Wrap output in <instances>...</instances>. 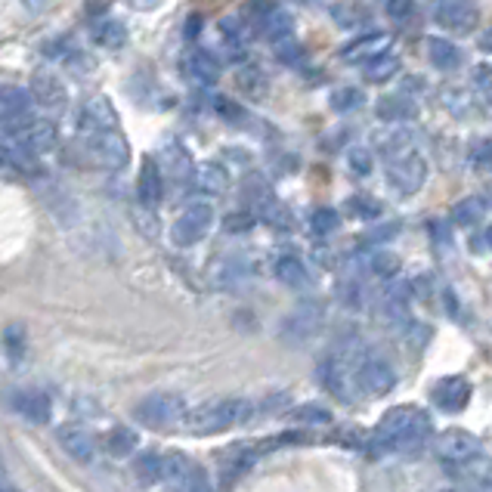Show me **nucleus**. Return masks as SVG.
Here are the masks:
<instances>
[{
    "label": "nucleus",
    "mask_w": 492,
    "mask_h": 492,
    "mask_svg": "<svg viewBox=\"0 0 492 492\" xmlns=\"http://www.w3.org/2000/svg\"><path fill=\"white\" fill-rule=\"evenodd\" d=\"M397 71H399V60H397V56L387 53V56H381V60L368 62L362 75H366L368 84H384V81H391V77L397 75Z\"/></svg>",
    "instance_id": "e433bc0d"
},
{
    "label": "nucleus",
    "mask_w": 492,
    "mask_h": 492,
    "mask_svg": "<svg viewBox=\"0 0 492 492\" xmlns=\"http://www.w3.org/2000/svg\"><path fill=\"white\" fill-rule=\"evenodd\" d=\"M276 279H279L282 285H288V288H294V291H303V288H310L313 276H310L307 263H303L301 257L285 254V257L276 261Z\"/></svg>",
    "instance_id": "c85d7f7f"
},
{
    "label": "nucleus",
    "mask_w": 492,
    "mask_h": 492,
    "mask_svg": "<svg viewBox=\"0 0 492 492\" xmlns=\"http://www.w3.org/2000/svg\"><path fill=\"white\" fill-rule=\"evenodd\" d=\"M384 10H387V16H391L393 22H406V19H409L412 12H415V6L406 4V0H393V4H387Z\"/></svg>",
    "instance_id": "de8ad7c7"
},
{
    "label": "nucleus",
    "mask_w": 492,
    "mask_h": 492,
    "mask_svg": "<svg viewBox=\"0 0 492 492\" xmlns=\"http://www.w3.org/2000/svg\"><path fill=\"white\" fill-rule=\"evenodd\" d=\"M347 211L356 214L359 220H375L381 214V205L375 202V198H368V196H353L351 202H347Z\"/></svg>",
    "instance_id": "c03bdc74"
},
{
    "label": "nucleus",
    "mask_w": 492,
    "mask_h": 492,
    "mask_svg": "<svg viewBox=\"0 0 492 492\" xmlns=\"http://www.w3.org/2000/svg\"><path fill=\"white\" fill-rule=\"evenodd\" d=\"M468 399H471V384L464 378H458V375L433 384V403L443 412H462L468 406Z\"/></svg>",
    "instance_id": "4be33fe9"
},
{
    "label": "nucleus",
    "mask_w": 492,
    "mask_h": 492,
    "mask_svg": "<svg viewBox=\"0 0 492 492\" xmlns=\"http://www.w3.org/2000/svg\"><path fill=\"white\" fill-rule=\"evenodd\" d=\"M437 456L449 464H468L474 458H480V440L474 433L462 431V427H449L437 437Z\"/></svg>",
    "instance_id": "f8f14e48"
},
{
    "label": "nucleus",
    "mask_w": 492,
    "mask_h": 492,
    "mask_svg": "<svg viewBox=\"0 0 492 492\" xmlns=\"http://www.w3.org/2000/svg\"><path fill=\"white\" fill-rule=\"evenodd\" d=\"M198 464L183 452H167L161 456V487L171 492H190L192 477H196Z\"/></svg>",
    "instance_id": "2eb2a0df"
},
{
    "label": "nucleus",
    "mask_w": 492,
    "mask_h": 492,
    "mask_svg": "<svg viewBox=\"0 0 492 492\" xmlns=\"http://www.w3.org/2000/svg\"><path fill=\"white\" fill-rule=\"evenodd\" d=\"M368 267H372V273L381 276V279H393V276L399 273V257L393 254V251H381V254H375L372 261H368Z\"/></svg>",
    "instance_id": "ea45409f"
},
{
    "label": "nucleus",
    "mask_w": 492,
    "mask_h": 492,
    "mask_svg": "<svg viewBox=\"0 0 492 492\" xmlns=\"http://www.w3.org/2000/svg\"><path fill=\"white\" fill-rule=\"evenodd\" d=\"M12 140H19L25 149H28V152H35L37 158H41L44 152H53L56 149V142H60V131H56V125L50 118H35L22 133H16Z\"/></svg>",
    "instance_id": "aec40b11"
},
{
    "label": "nucleus",
    "mask_w": 492,
    "mask_h": 492,
    "mask_svg": "<svg viewBox=\"0 0 492 492\" xmlns=\"http://www.w3.org/2000/svg\"><path fill=\"white\" fill-rule=\"evenodd\" d=\"M84 152L93 165L106 167V171H121L131 161V146L121 137V131L115 133H100V137H84L81 140Z\"/></svg>",
    "instance_id": "423d86ee"
},
{
    "label": "nucleus",
    "mask_w": 492,
    "mask_h": 492,
    "mask_svg": "<svg viewBox=\"0 0 492 492\" xmlns=\"http://www.w3.org/2000/svg\"><path fill=\"white\" fill-rule=\"evenodd\" d=\"M409 133L403 131V127H391V131H384V133H378L375 137V142H378V149L387 155V158H399V155H409L412 149H409Z\"/></svg>",
    "instance_id": "72a5a7b5"
},
{
    "label": "nucleus",
    "mask_w": 492,
    "mask_h": 492,
    "mask_svg": "<svg viewBox=\"0 0 492 492\" xmlns=\"http://www.w3.org/2000/svg\"><path fill=\"white\" fill-rule=\"evenodd\" d=\"M251 226H254V220H251V214H230L226 217V223H223V230H230V232H248Z\"/></svg>",
    "instance_id": "09e8293b"
},
{
    "label": "nucleus",
    "mask_w": 492,
    "mask_h": 492,
    "mask_svg": "<svg viewBox=\"0 0 492 492\" xmlns=\"http://www.w3.org/2000/svg\"><path fill=\"white\" fill-rule=\"evenodd\" d=\"M90 37L106 50H121L127 44V28L121 19L102 16V19H93V22H90Z\"/></svg>",
    "instance_id": "a878e982"
},
{
    "label": "nucleus",
    "mask_w": 492,
    "mask_h": 492,
    "mask_svg": "<svg viewBox=\"0 0 492 492\" xmlns=\"http://www.w3.org/2000/svg\"><path fill=\"white\" fill-rule=\"evenodd\" d=\"M347 165H351L353 177H368L372 173V152L366 146H353L347 152Z\"/></svg>",
    "instance_id": "79ce46f5"
},
{
    "label": "nucleus",
    "mask_w": 492,
    "mask_h": 492,
    "mask_svg": "<svg viewBox=\"0 0 492 492\" xmlns=\"http://www.w3.org/2000/svg\"><path fill=\"white\" fill-rule=\"evenodd\" d=\"M248 12L254 16V25L263 31V35L270 37L273 44H291V37H294V19L288 16V12L282 10V6L276 4H254L248 6Z\"/></svg>",
    "instance_id": "ddd939ff"
},
{
    "label": "nucleus",
    "mask_w": 492,
    "mask_h": 492,
    "mask_svg": "<svg viewBox=\"0 0 492 492\" xmlns=\"http://www.w3.org/2000/svg\"><path fill=\"white\" fill-rule=\"evenodd\" d=\"M161 161H165L161 171H171V180H177V183H186V180L196 177V165H192L186 146H180L177 140L165 142V149H161Z\"/></svg>",
    "instance_id": "393cba45"
},
{
    "label": "nucleus",
    "mask_w": 492,
    "mask_h": 492,
    "mask_svg": "<svg viewBox=\"0 0 492 492\" xmlns=\"http://www.w3.org/2000/svg\"><path fill=\"white\" fill-rule=\"evenodd\" d=\"M183 71H186V77L196 84V87H211V84L217 81V75H220L214 56L205 53V50H196V47L183 56Z\"/></svg>",
    "instance_id": "b1692460"
},
{
    "label": "nucleus",
    "mask_w": 492,
    "mask_h": 492,
    "mask_svg": "<svg viewBox=\"0 0 492 492\" xmlns=\"http://www.w3.org/2000/svg\"><path fill=\"white\" fill-rule=\"evenodd\" d=\"M415 102L409 100L406 93H397V96H381L378 106H375V115H378L381 121H387L391 127H399L403 121L415 118Z\"/></svg>",
    "instance_id": "bb28decb"
},
{
    "label": "nucleus",
    "mask_w": 492,
    "mask_h": 492,
    "mask_svg": "<svg viewBox=\"0 0 492 492\" xmlns=\"http://www.w3.org/2000/svg\"><path fill=\"white\" fill-rule=\"evenodd\" d=\"M427 180V161L418 152L399 155V158L387 161V183L399 192V196H415Z\"/></svg>",
    "instance_id": "1a4fd4ad"
},
{
    "label": "nucleus",
    "mask_w": 492,
    "mask_h": 492,
    "mask_svg": "<svg viewBox=\"0 0 492 492\" xmlns=\"http://www.w3.org/2000/svg\"><path fill=\"white\" fill-rule=\"evenodd\" d=\"M12 412L28 424H47L50 415H53V399H50V393L35 391V387L16 391L12 393Z\"/></svg>",
    "instance_id": "f3484780"
},
{
    "label": "nucleus",
    "mask_w": 492,
    "mask_h": 492,
    "mask_svg": "<svg viewBox=\"0 0 492 492\" xmlns=\"http://www.w3.org/2000/svg\"><path fill=\"white\" fill-rule=\"evenodd\" d=\"M433 437V422L418 406H397L375 427V443L387 452H415Z\"/></svg>",
    "instance_id": "f257e3e1"
},
{
    "label": "nucleus",
    "mask_w": 492,
    "mask_h": 492,
    "mask_svg": "<svg viewBox=\"0 0 492 492\" xmlns=\"http://www.w3.org/2000/svg\"><path fill=\"white\" fill-rule=\"evenodd\" d=\"M60 446H62V452L66 456H71L75 462H81V464H93V458H96V437L87 431V427H81V424H62L60 427Z\"/></svg>",
    "instance_id": "a211bd4d"
},
{
    "label": "nucleus",
    "mask_w": 492,
    "mask_h": 492,
    "mask_svg": "<svg viewBox=\"0 0 492 492\" xmlns=\"http://www.w3.org/2000/svg\"><path fill=\"white\" fill-rule=\"evenodd\" d=\"M4 353H6V359H16V356L25 353V328L22 326H10V328H6Z\"/></svg>",
    "instance_id": "37998d69"
},
{
    "label": "nucleus",
    "mask_w": 492,
    "mask_h": 492,
    "mask_svg": "<svg viewBox=\"0 0 492 492\" xmlns=\"http://www.w3.org/2000/svg\"><path fill=\"white\" fill-rule=\"evenodd\" d=\"M462 468H464V477L480 483L483 489H492V458H474V462L462 464Z\"/></svg>",
    "instance_id": "a19ab883"
},
{
    "label": "nucleus",
    "mask_w": 492,
    "mask_h": 492,
    "mask_svg": "<svg viewBox=\"0 0 492 492\" xmlns=\"http://www.w3.org/2000/svg\"><path fill=\"white\" fill-rule=\"evenodd\" d=\"M102 443H106V452L112 458H127L133 449H137V443H140V437H137V431L133 427H127V424H115L112 431L102 437Z\"/></svg>",
    "instance_id": "7c9ffc66"
},
{
    "label": "nucleus",
    "mask_w": 492,
    "mask_h": 492,
    "mask_svg": "<svg viewBox=\"0 0 492 492\" xmlns=\"http://www.w3.org/2000/svg\"><path fill=\"white\" fill-rule=\"evenodd\" d=\"M211 226H214V208L211 205L192 202V205H186V208L180 211L177 220H173L171 242L177 245V248H192V245H198L205 236H208Z\"/></svg>",
    "instance_id": "20e7f679"
},
{
    "label": "nucleus",
    "mask_w": 492,
    "mask_h": 492,
    "mask_svg": "<svg viewBox=\"0 0 492 492\" xmlns=\"http://www.w3.org/2000/svg\"><path fill=\"white\" fill-rule=\"evenodd\" d=\"M332 16H335V22H338L341 28H356V25L368 22L372 10H368V6H359V4H335Z\"/></svg>",
    "instance_id": "c9c22d12"
},
{
    "label": "nucleus",
    "mask_w": 492,
    "mask_h": 492,
    "mask_svg": "<svg viewBox=\"0 0 492 492\" xmlns=\"http://www.w3.org/2000/svg\"><path fill=\"white\" fill-rule=\"evenodd\" d=\"M190 492H211V483H208V474H205L202 468L196 471V477H192V487Z\"/></svg>",
    "instance_id": "3c124183"
},
{
    "label": "nucleus",
    "mask_w": 492,
    "mask_h": 492,
    "mask_svg": "<svg viewBox=\"0 0 492 492\" xmlns=\"http://www.w3.org/2000/svg\"><path fill=\"white\" fill-rule=\"evenodd\" d=\"M0 109H4V137H16L22 133L31 121L37 118L35 115V96L31 90L22 87H4V96H0Z\"/></svg>",
    "instance_id": "0eeeda50"
},
{
    "label": "nucleus",
    "mask_w": 492,
    "mask_h": 492,
    "mask_svg": "<svg viewBox=\"0 0 492 492\" xmlns=\"http://www.w3.org/2000/svg\"><path fill=\"white\" fill-rule=\"evenodd\" d=\"M192 186H196L202 196H223V192L230 190V171H226L220 161H205V165L196 167Z\"/></svg>",
    "instance_id": "5701e85b"
},
{
    "label": "nucleus",
    "mask_w": 492,
    "mask_h": 492,
    "mask_svg": "<svg viewBox=\"0 0 492 492\" xmlns=\"http://www.w3.org/2000/svg\"><path fill=\"white\" fill-rule=\"evenodd\" d=\"M4 492H19V489H12V487H4Z\"/></svg>",
    "instance_id": "5fc2aeb1"
},
{
    "label": "nucleus",
    "mask_w": 492,
    "mask_h": 492,
    "mask_svg": "<svg viewBox=\"0 0 492 492\" xmlns=\"http://www.w3.org/2000/svg\"><path fill=\"white\" fill-rule=\"evenodd\" d=\"M487 217V202L480 196H468L452 208V220L458 226H477L480 220Z\"/></svg>",
    "instance_id": "f704fd0d"
},
{
    "label": "nucleus",
    "mask_w": 492,
    "mask_h": 492,
    "mask_svg": "<svg viewBox=\"0 0 492 492\" xmlns=\"http://www.w3.org/2000/svg\"><path fill=\"white\" fill-rule=\"evenodd\" d=\"M433 19L440 28L452 31V35H468L477 22H480V6L477 4H458V0H446V4L433 6Z\"/></svg>",
    "instance_id": "4468645a"
},
{
    "label": "nucleus",
    "mask_w": 492,
    "mask_h": 492,
    "mask_svg": "<svg viewBox=\"0 0 492 492\" xmlns=\"http://www.w3.org/2000/svg\"><path fill=\"white\" fill-rule=\"evenodd\" d=\"M387 47H391V35H384V31H372V35H362V37H356V41L347 44V47L341 50V60L366 69L368 62L387 56Z\"/></svg>",
    "instance_id": "dca6fc26"
},
{
    "label": "nucleus",
    "mask_w": 492,
    "mask_h": 492,
    "mask_svg": "<svg viewBox=\"0 0 492 492\" xmlns=\"http://www.w3.org/2000/svg\"><path fill=\"white\" fill-rule=\"evenodd\" d=\"M356 106H362L359 90L344 87V90H335V93H332V109H335V112H353Z\"/></svg>",
    "instance_id": "a18cd8bd"
},
{
    "label": "nucleus",
    "mask_w": 492,
    "mask_h": 492,
    "mask_svg": "<svg viewBox=\"0 0 492 492\" xmlns=\"http://www.w3.org/2000/svg\"><path fill=\"white\" fill-rule=\"evenodd\" d=\"M291 418H294L297 424H332V409H326V406L319 403H303L297 406V409H291Z\"/></svg>",
    "instance_id": "4c0bfd02"
},
{
    "label": "nucleus",
    "mask_w": 492,
    "mask_h": 492,
    "mask_svg": "<svg viewBox=\"0 0 492 492\" xmlns=\"http://www.w3.org/2000/svg\"><path fill=\"white\" fill-rule=\"evenodd\" d=\"M338 226H341V214L332 211V208H319V211H313V217H310V230H313L319 238L332 236Z\"/></svg>",
    "instance_id": "58836bf2"
},
{
    "label": "nucleus",
    "mask_w": 492,
    "mask_h": 492,
    "mask_svg": "<svg viewBox=\"0 0 492 492\" xmlns=\"http://www.w3.org/2000/svg\"><path fill=\"white\" fill-rule=\"evenodd\" d=\"M118 131V112L109 102V96H90L77 112V133L84 137H100V133Z\"/></svg>",
    "instance_id": "6e6552de"
},
{
    "label": "nucleus",
    "mask_w": 492,
    "mask_h": 492,
    "mask_svg": "<svg viewBox=\"0 0 492 492\" xmlns=\"http://www.w3.org/2000/svg\"><path fill=\"white\" fill-rule=\"evenodd\" d=\"M316 378H319V384L326 387L335 399H353L356 366L347 359V356H341V353L322 356L319 368H316Z\"/></svg>",
    "instance_id": "39448f33"
},
{
    "label": "nucleus",
    "mask_w": 492,
    "mask_h": 492,
    "mask_svg": "<svg viewBox=\"0 0 492 492\" xmlns=\"http://www.w3.org/2000/svg\"><path fill=\"white\" fill-rule=\"evenodd\" d=\"M4 161H6V167H12V171H19V173H37L41 171L37 155L28 152L22 142L12 140V137H4Z\"/></svg>",
    "instance_id": "c756f323"
},
{
    "label": "nucleus",
    "mask_w": 492,
    "mask_h": 492,
    "mask_svg": "<svg viewBox=\"0 0 492 492\" xmlns=\"http://www.w3.org/2000/svg\"><path fill=\"white\" fill-rule=\"evenodd\" d=\"M137 192L140 202L146 205L149 211H155L165 198V173H161V165L155 158H146L140 167V180H137Z\"/></svg>",
    "instance_id": "412c9836"
},
{
    "label": "nucleus",
    "mask_w": 492,
    "mask_h": 492,
    "mask_svg": "<svg viewBox=\"0 0 492 492\" xmlns=\"http://www.w3.org/2000/svg\"><path fill=\"white\" fill-rule=\"evenodd\" d=\"M190 406L180 393L171 391H158V393H149L146 399H140L137 409H133V418L149 427V431H177V427H186V418H190Z\"/></svg>",
    "instance_id": "7ed1b4c3"
},
{
    "label": "nucleus",
    "mask_w": 492,
    "mask_h": 492,
    "mask_svg": "<svg viewBox=\"0 0 492 492\" xmlns=\"http://www.w3.org/2000/svg\"><path fill=\"white\" fill-rule=\"evenodd\" d=\"M257 412V403L245 397H220L208 399V403L196 406L186 418V433H196V437H214V433H226L232 427L251 422Z\"/></svg>",
    "instance_id": "f03ea898"
},
{
    "label": "nucleus",
    "mask_w": 492,
    "mask_h": 492,
    "mask_svg": "<svg viewBox=\"0 0 492 492\" xmlns=\"http://www.w3.org/2000/svg\"><path fill=\"white\" fill-rule=\"evenodd\" d=\"M480 50H483V53H492V28L480 35Z\"/></svg>",
    "instance_id": "603ef678"
},
{
    "label": "nucleus",
    "mask_w": 492,
    "mask_h": 492,
    "mask_svg": "<svg viewBox=\"0 0 492 492\" xmlns=\"http://www.w3.org/2000/svg\"><path fill=\"white\" fill-rule=\"evenodd\" d=\"M474 84L480 87V93H483V100L492 106V69H477L474 71Z\"/></svg>",
    "instance_id": "8fccbe9b"
},
{
    "label": "nucleus",
    "mask_w": 492,
    "mask_h": 492,
    "mask_svg": "<svg viewBox=\"0 0 492 492\" xmlns=\"http://www.w3.org/2000/svg\"><path fill=\"white\" fill-rule=\"evenodd\" d=\"M471 161H474L477 171H492V142H480L471 155Z\"/></svg>",
    "instance_id": "49530a36"
},
{
    "label": "nucleus",
    "mask_w": 492,
    "mask_h": 492,
    "mask_svg": "<svg viewBox=\"0 0 492 492\" xmlns=\"http://www.w3.org/2000/svg\"><path fill=\"white\" fill-rule=\"evenodd\" d=\"M220 47H223L226 60L232 62H242L248 56V37H245V28L236 19H223L220 22Z\"/></svg>",
    "instance_id": "cd10ccee"
},
{
    "label": "nucleus",
    "mask_w": 492,
    "mask_h": 492,
    "mask_svg": "<svg viewBox=\"0 0 492 492\" xmlns=\"http://www.w3.org/2000/svg\"><path fill=\"white\" fill-rule=\"evenodd\" d=\"M28 90H31V96H35V106L44 112V118H56V115L66 112L69 90L53 71H35Z\"/></svg>",
    "instance_id": "9b49d317"
},
{
    "label": "nucleus",
    "mask_w": 492,
    "mask_h": 492,
    "mask_svg": "<svg viewBox=\"0 0 492 492\" xmlns=\"http://www.w3.org/2000/svg\"><path fill=\"white\" fill-rule=\"evenodd\" d=\"M487 242H489V248H492V226L487 230Z\"/></svg>",
    "instance_id": "864d4df0"
},
{
    "label": "nucleus",
    "mask_w": 492,
    "mask_h": 492,
    "mask_svg": "<svg viewBox=\"0 0 492 492\" xmlns=\"http://www.w3.org/2000/svg\"><path fill=\"white\" fill-rule=\"evenodd\" d=\"M322 326V307L319 303H301L294 313L285 319L282 338L285 341H307L316 335V328Z\"/></svg>",
    "instance_id": "6ab92c4d"
},
{
    "label": "nucleus",
    "mask_w": 492,
    "mask_h": 492,
    "mask_svg": "<svg viewBox=\"0 0 492 492\" xmlns=\"http://www.w3.org/2000/svg\"><path fill=\"white\" fill-rule=\"evenodd\" d=\"M356 387L368 397H387L397 387V372L387 359L366 356V359L356 362Z\"/></svg>",
    "instance_id": "9d476101"
},
{
    "label": "nucleus",
    "mask_w": 492,
    "mask_h": 492,
    "mask_svg": "<svg viewBox=\"0 0 492 492\" xmlns=\"http://www.w3.org/2000/svg\"><path fill=\"white\" fill-rule=\"evenodd\" d=\"M427 56H431L433 66L443 71H452L462 66V50L452 41H443V37H431V41H427Z\"/></svg>",
    "instance_id": "2f4dec72"
},
{
    "label": "nucleus",
    "mask_w": 492,
    "mask_h": 492,
    "mask_svg": "<svg viewBox=\"0 0 492 492\" xmlns=\"http://www.w3.org/2000/svg\"><path fill=\"white\" fill-rule=\"evenodd\" d=\"M133 477H137V483L140 487H146V489L161 487V456L146 452V456L133 458Z\"/></svg>",
    "instance_id": "473e14b6"
}]
</instances>
